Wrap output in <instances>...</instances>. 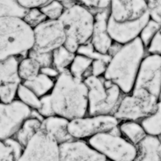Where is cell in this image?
Masks as SVG:
<instances>
[{"mask_svg":"<svg viewBox=\"0 0 161 161\" xmlns=\"http://www.w3.org/2000/svg\"><path fill=\"white\" fill-rule=\"evenodd\" d=\"M87 92L84 80L74 78L68 69L61 71L49 92L55 114L69 121L87 115Z\"/></svg>","mask_w":161,"mask_h":161,"instance_id":"obj_1","label":"cell"},{"mask_svg":"<svg viewBox=\"0 0 161 161\" xmlns=\"http://www.w3.org/2000/svg\"><path fill=\"white\" fill-rule=\"evenodd\" d=\"M145 50L139 37L123 44L111 57L103 77L115 84L123 94L130 93Z\"/></svg>","mask_w":161,"mask_h":161,"instance_id":"obj_2","label":"cell"},{"mask_svg":"<svg viewBox=\"0 0 161 161\" xmlns=\"http://www.w3.org/2000/svg\"><path fill=\"white\" fill-rule=\"evenodd\" d=\"M34 40L33 27L22 18H0V62L27 55Z\"/></svg>","mask_w":161,"mask_h":161,"instance_id":"obj_3","label":"cell"},{"mask_svg":"<svg viewBox=\"0 0 161 161\" xmlns=\"http://www.w3.org/2000/svg\"><path fill=\"white\" fill-rule=\"evenodd\" d=\"M60 19L65 31L64 46L69 51L76 53L80 45L90 41L94 16L85 5L74 3L64 9Z\"/></svg>","mask_w":161,"mask_h":161,"instance_id":"obj_4","label":"cell"},{"mask_svg":"<svg viewBox=\"0 0 161 161\" xmlns=\"http://www.w3.org/2000/svg\"><path fill=\"white\" fill-rule=\"evenodd\" d=\"M84 82L87 87V115L112 114L117 108L123 93L112 81L103 76L90 75Z\"/></svg>","mask_w":161,"mask_h":161,"instance_id":"obj_5","label":"cell"},{"mask_svg":"<svg viewBox=\"0 0 161 161\" xmlns=\"http://www.w3.org/2000/svg\"><path fill=\"white\" fill-rule=\"evenodd\" d=\"M159 99L143 88L133 89L124 94L113 115L120 122L125 120L138 122L153 113L158 108Z\"/></svg>","mask_w":161,"mask_h":161,"instance_id":"obj_6","label":"cell"},{"mask_svg":"<svg viewBox=\"0 0 161 161\" xmlns=\"http://www.w3.org/2000/svg\"><path fill=\"white\" fill-rule=\"evenodd\" d=\"M87 143L109 160L133 161L136 155L135 144L122 136L102 132L88 138Z\"/></svg>","mask_w":161,"mask_h":161,"instance_id":"obj_7","label":"cell"},{"mask_svg":"<svg viewBox=\"0 0 161 161\" xmlns=\"http://www.w3.org/2000/svg\"><path fill=\"white\" fill-rule=\"evenodd\" d=\"M119 123L120 121L112 114L86 115L70 120L68 130L75 139H85L99 133L109 132Z\"/></svg>","mask_w":161,"mask_h":161,"instance_id":"obj_8","label":"cell"},{"mask_svg":"<svg viewBox=\"0 0 161 161\" xmlns=\"http://www.w3.org/2000/svg\"><path fill=\"white\" fill-rule=\"evenodd\" d=\"M19 161H59V144L41 127L23 149Z\"/></svg>","mask_w":161,"mask_h":161,"instance_id":"obj_9","label":"cell"},{"mask_svg":"<svg viewBox=\"0 0 161 161\" xmlns=\"http://www.w3.org/2000/svg\"><path fill=\"white\" fill-rule=\"evenodd\" d=\"M33 49L37 52H52L64 45L65 31L60 19H45L34 28Z\"/></svg>","mask_w":161,"mask_h":161,"instance_id":"obj_10","label":"cell"},{"mask_svg":"<svg viewBox=\"0 0 161 161\" xmlns=\"http://www.w3.org/2000/svg\"><path fill=\"white\" fill-rule=\"evenodd\" d=\"M143 88L160 100L161 56H144L140 63L133 89Z\"/></svg>","mask_w":161,"mask_h":161,"instance_id":"obj_11","label":"cell"},{"mask_svg":"<svg viewBox=\"0 0 161 161\" xmlns=\"http://www.w3.org/2000/svg\"><path fill=\"white\" fill-rule=\"evenodd\" d=\"M32 109L19 100L0 102V140L13 136L22 122L30 116Z\"/></svg>","mask_w":161,"mask_h":161,"instance_id":"obj_12","label":"cell"},{"mask_svg":"<svg viewBox=\"0 0 161 161\" xmlns=\"http://www.w3.org/2000/svg\"><path fill=\"white\" fill-rule=\"evenodd\" d=\"M59 160L107 161L108 159L87 142L74 138L59 144Z\"/></svg>","mask_w":161,"mask_h":161,"instance_id":"obj_13","label":"cell"},{"mask_svg":"<svg viewBox=\"0 0 161 161\" xmlns=\"http://www.w3.org/2000/svg\"><path fill=\"white\" fill-rule=\"evenodd\" d=\"M150 19L149 11L139 19L133 21L119 23L108 16V33L114 42L120 44H125L138 37L142 28Z\"/></svg>","mask_w":161,"mask_h":161,"instance_id":"obj_14","label":"cell"},{"mask_svg":"<svg viewBox=\"0 0 161 161\" xmlns=\"http://www.w3.org/2000/svg\"><path fill=\"white\" fill-rule=\"evenodd\" d=\"M148 12L146 0H110L109 16L114 21H133Z\"/></svg>","mask_w":161,"mask_h":161,"instance_id":"obj_15","label":"cell"},{"mask_svg":"<svg viewBox=\"0 0 161 161\" xmlns=\"http://www.w3.org/2000/svg\"><path fill=\"white\" fill-rule=\"evenodd\" d=\"M93 16L94 22L90 42L98 52L107 54L108 49L113 42V40L108 33L109 9H101V11L93 14Z\"/></svg>","mask_w":161,"mask_h":161,"instance_id":"obj_16","label":"cell"},{"mask_svg":"<svg viewBox=\"0 0 161 161\" xmlns=\"http://www.w3.org/2000/svg\"><path fill=\"white\" fill-rule=\"evenodd\" d=\"M159 136L146 135L136 144V155L135 160L160 161L161 142Z\"/></svg>","mask_w":161,"mask_h":161,"instance_id":"obj_17","label":"cell"},{"mask_svg":"<svg viewBox=\"0 0 161 161\" xmlns=\"http://www.w3.org/2000/svg\"><path fill=\"white\" fill-rule=\"evenodd\" d=\"M69 120L59 115L45 117L42 122V128L47 130L58 144L74 139L68 130Z\"/></svg>","mask_w":161,"mask_h":161,"instance_id":"obj_18","label":"cell"},{"mask_svg":"<svg viewBox=\"0 0 161 161\" xmlns=\"http://www.w3.org/2000/svg\"><path fill=\"white\" fill-rule=\"evenodd\" d=\"M42 127V122L36 118L29 116L22 122L19 130L13 136L23 147H25L30 138L39 130Z\"/></svg>","mask_w":161,"mask_h":161,"instance_id":"obj_19","label":"cell"},{"mask_svg":"<svg viewBox=\"0 0 161 161\" xmlns=\"http://www.w3.org/2000/svg\"><path fill=\"white\" fill-rule=\"evenodd\" d=\"M119 129L122 136L135 145L147 135L141 124L136 121H121Z\"/></svg>","mask_w":161,"mask_h":161,"instance_id":"obj_20","label":"cell"},{"mask_svg":"<svg viewBox=\"0 0 161 161\" xmlns=\"http://www.w3.org/2000/svg\"><path fill=\"white\" fill-rule=\"evenodd\" d=\"M24 147L13 136L0 140V161L19 160Z\"/></svg>","mask_w":161,"mask_h":161,"instance_id":"obj_21","label":"cell"},{"mask_svg":"<svg viewBox=\"0 0 161 161\" xmlns=\"http://www.w3.org/2000/svg\"><path fill=\"white\" fill-rule=\"evenodd\" d=\"M21 83L24 86L28 87L30 90H32L40 98L50 92L54 86L55 80L43 73L40 72L34 79L22 81Z\"/></svg>","mask_w":161,"mask_h":161,"instance_id":"obj_22","label":"cell"},{"mask_svg":"<svg viewBox=\"0 0 161 161\" xmlns=\"http://www.w3.org/2000/svg\"><path fill=\"white\" fill-rule=\"evenodd\" d=\"M92 59L91 58L76 53L68 70L74 78L84 80L92 75Z\"/></svg>","mask_w":161,"mask_h":161,"instance_id":"obj_23","label":"cell"},{"mask_svg":"<svg viewBox=\"0 0 161 161\" xmlns=\"http://www.w3.org/2000/svg\"><path fill=\"white\" fill-rule=\"evenodd\" d=\"M147 135L158 136L161 134V104L158 105L157 109L145 117L138 121Z\"/></svg>","mask_w":161,"mask_h":161,"instance_id":"obj_24","label":"cell"},{"mask_svg":"<svg viewBox=\"0 0 161 161\" xmlns=\"http://www.w3.org/2000/svg\"><path fill=\"white\" fill-rule=\"evenodd\" d=\"M41 66L33 58L26 57L19 61L17 73L19 79L22 81L30 80L40 73Z\"/></svg>","mask_w":161,"mask_h":161,"instance_id":"obj_25","label":"cell"},{"mask_svg":"<svg viewBox=\"0 0 161 161\" xmlns=\"http://www.w3.org/2000/svg\"><path fill=\"white\" fill-rule=\"evenodd\" d=\"M76 53L69 51L63 45L59 48H56L52 51L53 64L52 65L57 69L59 72L69 68L71 62L74 58Z\"/></svg>","mask_w":161,"mask_h":161,"instance_id":"obj_26","label":"cell"},{"mask_svg":"<svg viewBox=\"0 0 161 161\" xmlns=\"http://www.w3.org/2000/svg\"><path fill=\"white\" fill-rule=\"evenodd\" d=\"M28 9L25 8L18 0H0V18L18 17L23 18Z\"/></svg>","mask_w":161,"mask_h":161,"instance_id":"obj_27","label":"cell"},{"mask_svg":"<svg viewBox=\"0 0 161 161\" xmlns=\"http://www.w3.org/2000/svg\"><path fill=\"white\" fill-rule=\"evenodd\" d=\"M18 58L11 57L5 61L0 62V85L9 80H20L17 73Z\"/></svg>","mask_w":161,"mask_h":161,"instance_id":"obj_28","label":"cell"},{"mask_svg":"<svg viewBox=\"0 0 161 161\" xmlns=\"http://www.w3.org/2000/svg\"><path fill=\"white\" fill-rule=\"evenodd\" d=\"M16 97H18V100H20L31 109H39L41 107V100L39 97L22 83H19L18 86Z\"/></svg>","mask_w":161,"mask_h":161,"instance_id":"obj_29","label":"cell"},{"mask_svg":"<svg viewBox=\"0 0 161 161\" xmlns=\"http://www.w3.org/2000/svg\"><path fill=\"white\" fill-rule=\"evenodd\" d=\"M20 80H9L0 85V102L10 103L15 100Z\"/></svg>","mask_w":161,"mask_h":161,"instance_id":"obj_30","label":"cell"},{"mask_svg":"<svg viewBox=\"0 0 161 161\" xmlns=\"http://www.w3.org/2000/svg\"><path fill=\"white\" fill-rule=\"evenodd\" d=\"M39 9L48 19H58L64 12L65 7L59 0H50Z\"/></svg>","mask_w":161,"mask_h":161,"instance_id":"obj_31","label":"cell"},{"mask_svg":"<svg viewBox=\"0 0 161 161\" xmlns=\"http://www.w3.org/2000/svg\"><path fill=\"white\" fill-rule=\"evenodd\" d=\"M160 24L161 23L155 21L150 18V19L145 24V26L142 28L138 37L141 40L142 43L144 44L145 48L148 46L149 42L153 39V36L156 35V33L160 30Z\"/></svg>","mask_w":161,"mask_h":161,"instance_id":"obj_32","label":"cell"},{"mask_svg":"<svg viewBox=\"0 0 161 161\" xmlns=\"http://www.w3.org/2000/svg\"><path fill=\"white\" fill-rule=\"evenodd\" d=\"M76 53L83 55V56H86V57H89L92 60H96V59L103 60L107 64L108 63L110 58H111V57L108 54H102V53L98 52L95 48H93V46H92V44L91 43L90 41H88L86 43L80 45Z\"/></svg>","mask_w":161,"mask_h":161,"instance_id":"obj_33","label":"cell"},{"mask_svg":"<svg viewBox=\"0 0 161 161\" xmlns=\"http://www.w3.org/2000/svg\"><path fill=\"white\" fill-rule=\"evenodd\" d=\"M26 56L30 58H33L34 60L37 62L41 66V68L52 65V52H37V51L34 50L33 48H31L30 50L27 52Z\"/></svg>","mask_w":161,"mask_h":161,"instance_id":"obj_34","label":"cell"},{"mask_svg":"<svg viewBox=\"0 0 161 161\" xmlns=\"http://www.w3.org/2000/svg\"><path fill=\"white\" fill-rule=\"evenodd\" d=\"M23 19L33 28L36 26L38 24L44 21L45 19H47L46 16L43 13L40 11L39 8L35 7V8L28 9L27 13L25 15V17L23 18Z\"/></svg>","mask_w":161,"mask_h":161,"instance_id":"obj_35","label":"cell"},{"mask_svg":"<svg viewBox=\"0 0 161 161\" xmlns=\"http://www.w3.org/2000/svg\"><path fill=\"white\" fill-rule=\"evenodd\" d=\"M41 100V107L39 109H36L42 117H48L55 115L54 110L51 105V100H50V93H47L45 95L40 97Z\"/></svg>","mask_w":161,"mask_h":161,"instance_id":"obj_36","label":"cell"},{"mask_svg":"<svg viewBox=\"0 0 161 161\" xmlns=\"http://www.w3.org/2000/svg\"><path fill=\"white\" fill-rule=\"evenodd\" d=\"M150 18L161 23V0H146Z\"/></svg>","mask_w":161,"mask_h":161,"instance_id":"obj_37","label":"cell"},{"mask_svg":"<svg viewBox=\"0 0 161 161\" xmlns=\"http://www.w3.org/2000/svg\"><path fill=\"white\" fill-rule=\"evenodd\" d=\"M145 49L151 55H160L161 54V34L160 30L158 31L156 35L149 42L148 46Z\"/></svg>","mask_w":161,"mask_h":161,"instance_id":"obj_38","label":"cell"},{"mask_svg":"<svg viewBox=\"0 0 161 161\" xmlns=\"http://www.w3.org/2000/svg\"><path fill=\"white\" fill-rule=\"evenodd\" d=\"M107 63L103 60L100 59H96V60H92V75L95 76V77H100V76H103L107 69Z\"/></svg>","mask_w":161,"mask_h":161,"instance_id":"obj_39","label":"cell"},{"mask_svg":"<svg viewBox=\"0 0 161 161\" xmlns=\"http://www.w3.org/2000/svg\"><path fill=\"white\" fill-rule=\"evenodd\" d=\"M18 1L25 8L30 9L35 8V7L39 8L43 4H47L50 0H18Z\"/></svg>","mask_w":161,"mask_h":161,"instance_id":"obj_40","label":"cell"},{"mask_svg":"<svg viewBox=\"0 0 161 161\" xmlns=\"http://www.w3.org/2000/svg\"><path fill=\"white\" fill-rule=\"evenodd\" d=\"M40 72L41 73H43L46 76H48L49 78H51V79H57V76L59 75V71L54 67L53 65L51 66H48V67H42V68H41V70H40Z\"/></svg>","mask_w":161,"mask_h":161,"instance_id":"obj_41","label":"cell"},{"mask_svg":"<svg viewBox=\"0 0 161 161\" xmlns=\"http://www.w3.org/2000/svg\"><path fill=\"white\" fill-rule=\"evenodd\" d=\"M122 46V44L118 43V42H114L113 41L112 44L110 45V47H109V48L108 49V52H107V54L109 55L110 57H113L114 55V54L117 52L118 50L121 48Z\"/></svg>","mask_w":161,"mask_h":161,"instance_id":"obj_42","label":"cell"},{"mask_svg":"<svg viewBox=\"0 0 161 161\" xmlns=\"http://www.w3.org/2000/svg\"><path fill=\"white\" fill-rule=\"evenodd\" d=\"M110 5V0H99L97 4V8L98 9H109Z\"/></svg>","mask_w":161,"mask_h":161,"instance_id":"obj_43","label":"cell"},{"mask_svg":"<svg viewBox=\"0 0 161 161\" xmlns=\"http://www.w3.org/2000/svg\"><path fill=\"white\" fill-rule=\"evenodd\" d=\"M74 1H76V0H74Z\"/></svg>","mask_w":161,"mask_h":161,"instance_id":"obj_44","label":"cell"}]
</instances>
